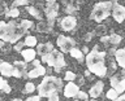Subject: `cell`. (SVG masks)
Listing matches in <instances>:
<instances>
[{
    "mask_svg": "<svg viewBox=\"0 0 125 101\" xmlns=\"http://www.w3.org/2000/svg\"><path fill=\"white\" fill-rule=\"evenodd\" d=\"M69 1H73V0H69Z\"/></svg>",
    "mask_w": 125,
    "mask_h": 101,
    "instance_id": "ee69618b",
    "label": "cell"
},
{
    "mask_svg": "<svg viewBox=\"0 0 125 101\" xmlns=\"http://www.w3.org/2000/svg\"><path fill=\"white\" fill-rule=\"evenodd\" d=\"M112 7L113 3L111 0H105V1L96 3L93 8V12L90 14V18L95 22H102L108 17L109 14H112Z\"/></svg>",
    "mask_w": 125,
    "mask_h": 101,
    "instance_id": "277c9868",
    "label": "cell"
},
{
    "mask_svg": "<svg viewBox=\"0 0 125 101\" xmlns=\"http://www.w3.org/2000/svg\"><path fill=\"white\" fill-rule=\"evenodd\" d=\"M23 45H25V42H23V43H22V42H18L17 44L14 45V50H17V52H21Z\"/></svg>",
    "mask_w": 125,
    "mask_h": 101,
    "instance_id": "836d02e7",
    "label": "cell"
},
{
    "mask_svg": "<svg viewBox=\"0 0 125 101\" xmlns=\"http://www.w3.org/2000/svg\"><path fill=\"white\" fill-rule=\"evenodd\" d=\"M111 87L115 88L119 93L125 92V69L121 74H113L111 76Z\"/></svg>",
    "mask_w": 125,
    "mask_h": 101,
    "instance_id": "8992f818",
    "label": "cell"
},
{
    "mask_svg": "<svg viewBox=\"0 0 125 101\" xmlns=\"http://www.w3.org/2000/svg\"><path fill=\"white\" fill-rule=\"evenodd\" d=\"M112 17L119 23L124 22V19H125V7L121 5V4H117L115 1L113 3V7H112Z\"/></svg>",
    "mask_w": 125,
    "mask_h": 101,
    "instance_id": "ba28073f",
    "label": "cell"
},
{
    "mask_svg": "<svg viewBox=\"0 0 125 101\" xmlns=\"http://www.w3.org/2000/svg\"><path fill=\"white\" fill-rule=\"evenodd\" d=\"M38 52H35L33 48H27V49H22L21 50V56L23 57V60L26 62H33V60H35V56H37Z\"/></svg>",
    "mask_w": 125,
    "mask_h": 101,
    "instance_id": "2e32d148",
    "label": "cell"
},
{
    "mask_svg": "<svg viewBox=\"0 0 125 101\" xmlns=\"http://www.w3.org/2000/svg\"><path fill=\"white\" fill-rule=\"evenodd\" d=\"M42 61L46 62L51 67H55L56 71H60L61 67H65V60H64V54L62 52L53 49L52 52H50L46 56H42Z\"/></svg>",
    "mask_w": 125,
    "mask_h": 101,
    "instance_id": "5b68a950",
    "label": "cell"
},
{
    "mask_svg": "<svg viewBox=\"0 0 125 101\" xmlns=\"http://www.w3.org/2000/svg\"><path fill=\"white\" fill-rule=\"evenodd\" d=\"M117 101H125V93H123L121 96L117 97Z\"/></svg>",
    "mask_w": 125,
    "mask_h": 101,
    "instance_id": "74e56055",
    "label": "cell"
},
{
    "mask_svg": "<svg viewBox=\"0 0 125 101\" xmlns=\"http://www.w3.org/2000/svg\"><path fill=\"white\" fill-rule=\"evenodd\" d=\"M69 53H70V56H72L73 58H77L78 61H82V56H83V52H82V50L77 49V48H73Z\"/></svg>",
    "mask_w": 125,
    "mask_h": 101,
    "instance_id": "603a6c76",
    "label": "cell"
},
{
    "mask_svg": "<svg viewBox=\"0 0 125 101\" xmlns=\"http://www.w3.org/2000/svg\"><path fill=\"white\" fill-rule=\"evenodd\" d=\"M74 10H77V7H74V4H65V13L66 14H72V13H74Z\"/></svg>",
    "mask_w": 125,
    "mask_h": 101,
    "instance_id": "4316f807",
    "label": "cell"
},
{
    "mask_svg": "<svg viewBox=\"0 0 125 101\" xmlns=\"http://www.w3.org/2000/svg\"><path fill=\"white\" fill-rule=\"evenodd\" d=\"M90 74H91V71H90V70L87 69V70H86V71H85V75H86V76H89Z\"/></svg>",
    "mask_w": 125,
    "mask_h": 101,
    "instance_id": "60d3db41",
    "label": "cell"
},
{
    "mask_svg": "<svg viewBox=\"0 0 125 101\" xmlns=\"http://www.w3.org/2000/svg\"><path fill=\"white\" fill-rule=\"evenodd\" d=\"M64 96L68 97V99H72V97H77L78 92H80V85H77L74 83V80L68 82V84L64 87Z\"/></svg>",
    "mask_w": 125,
    "mask_h": 101,
    "instance_id": "30bf717a",
    "label": "cell"
},
{
    "mask_svg": "<svg viewBox=\"0 0 125 101\" xmlns=\"http://www.w3.org/2000/svg\"><path fill=\"white\" fill-rule=\"evenodd\" d=\"M103 87H104L103 82H102V80H98L96 83L94 84L91 88H90V92H89L90 97H93V99L99 97V96L102 95V92H103Z\"/></svg>",
    "mask_w": 125,
    "mask_h": 101,
    "instance_id": "4fadbf2b",
    "label": "cell"
},
{
    "mask_svg": "<svg viewBox=\"0 0 125 101\" xmlns=\"http://www.w3.org/2000/svg\"><path fill=\"white\" fill-rule=\"evenodd\" d=\"M46 67H43V66H35L33 70H30L29 73H27V78H38V76H43L46 74Z\"/></svg>",
    "mask_w": 125,
    "mask_h": 101,
    "instance_id": "ac0fdd59",
    "label": "cell"
},
{
    "mask_svg": "<svg viewBox=\"0 0 125 101\" xmlns=\"http://www.w3.org/2000/svg\"><path fill=\"white\" fill-rule=\"evenodd\" d=\"M56 44H57V47L60 48V50H61L62 53H68V52H70V50L74 48L76 42H74L72 38H69V36H65V35H59Z\"/></svg>",
    "mask_w": 125,
    "mask_h": 101,
    "instance_id": "52a82bcc",
    "label": "cell"
},
{
    "mask_svg": "<svg viewBox=\"0 0 125 101\" xmlns=\"http://www.w3.org/2000/svg\"><path fill=\"white\" fill-rule=\"evenodd\" d=\"M93 35H94V34H91V33H89V34H86V35H85V42H90V40H91V38H93Z\"/></svg>",
    "mask_w": 125,
    "mask_h": 101,
    "instance_id": "8d00e7d4",
    "label": "cell"
},
{
    "mask_svg": "<svg viewBox=\"0 0 125 101\" xmlns=\"http://www.w3.org/2000/svg\"><path fill=\"white\" fill-rule=\"evenodd\" d=\"M46 1H47V3H55L56 0H46Z\"/></svg>",
    "mask_w": 125,
    "mask_h": 101,
    "instance_id": "b9f144b4",
    "label": "cell"
},
{
    "mask_svg": "<svg viewBox=\"0 0 125 101\" xmlns=\"http://www.w3.org/2000/svg\"><path fill=\"white\" fill-rule=\"evenodd\" d=\"M41 95H38V96H31V97H27V101H39V100H41Z\"/></svg>",
    "mask_w": 125,
    "mask_h": 101,
    "instance_id": "d590c367",
    "label": "cell"
},
{
    "mask_svg": "<svg viewBox=\"0 0 125 101\" xmlns=\"http://www.w3.org/2000/svg\"><path fill=\"white\" fill-rule=\"evenodd\" d=\"M26 61L21 62V61H14V69H13V76L14 78H27V74H25L26 71Z\"/></svg>",
    "mask_w": 125,
    "mask_h": 101,
    "instance_id": "8fae6325",
    "label": "cell"
},
{
    "mask_svg": "<svg viewBox=\"0 0 125 101\" xmlns=\"http://www.w3.org/2000/svg\"><path fill=\"white\" fill-rule=\"evenodd\" d=\"M82 52H83V53H86V54L89 53V49H87V47H86V45H83V48H82Z\"/></svg>",
    "mask_w": 125,
    "mask_h": 101,
    "instance_id": "f35d334b",
    "label": "cell"
},
{
    "mask_svg": "<svg viewBox=\"0 0 125 101\" xmlns=\"http://www.w3.org/2000/svg\"><path fill=\"white\" fill-rule=\"evenodd\" d=\"M104 58H105V52H99L98 45L94 47L93 50H90L86 56V66L93 74L96 76H105L107 74V66L104 65Z\"/></svg>",
    "mask_w": 125,
    "mask_h": 101,
    "instance_id": "7a4b0ae2",
    "label": "cell"
},
{
    "mask_svg": "<svg viewBox=\"0 0 125 101\" xmlns=\"http://www.w3.org/2000/svg\"><path fill=\"white\" fill-rule=\"evenodd\" d=\"M35 88H37V87H35L33 83H26L25 84V92L26 93H33L35 91Z\"/></svg>",
    "mask_w": 125,
    "mask_h": 101,
    "instance_id": "4dcf8cb0",
    "label": "cell"
},
{
    "mask_svg": "<svg viewBox=\"0 0 125 101\" xmlns=\"http://www.w3.org/2000/svg\"><path fill=\"white\" fill-rule=\"evenodd\" d=\"M44 13L48 21H55V18L57 17V13H59V4H56V1L47 3L44 7Z\"/></svg>",
    "mask_w": 125,
    "mask_h": 101,
    "instance_id": "9c48e42d",
    "label": "cell"
},
{
    "mask_svg": "<svg viewBox=\"0 0 125 101\" xmlns=\"http://www.w3.org/2000/svg\"><path fill=\"white\" fill-rule=\"evenodd\" d=\"M104 33H105V26H103V25H98V27L95 30H94V35H104Z\"/></svg>",
    "mask_w": 125,
    "mask_h": 101,
    "instance_id": "83f0119b",
    "label": "cell"
},
{
    "mask_svg": "<svg viewBox=\"0 0 125 101\" xmlns=\"http://www.w3.org/2000/svg\"><path fill=\"white\" fill-rule=\"evenodd\" d=\"M27 12H29V13L33 16L34 18H37V19H39V21H42V14L39 13V10L37 9V8L35 7H27Z\"/></svg>",
    "mask_w": 125,
    "mask_h": 101,
    "instance_id": "44dd1931",
    "label": "cell"
},
{
    "mask_svg": "<svg viewBox=\"0 0 125 101\" xmlns=\"http://www.w3.org/2000/svg\"><path fill=\"white\" fill-rule=\"evenodd\" d=\"M120 42H121V36H120V35H117V34L109 35V44H111V45H119Z\"/></svg>",
    "mask_w": 125,
    "mask_h": 101,
    "instance_id": "cb8c5ba5",
    "label": "cell"
},
{
    "mask_svg": "<svg viewBox=\"0 0 125 101\" xmlns=\"http://www.w3.org/2000/svg\"><path fill=\"white\" fill-rule=\"evenodd\" d=\"M111 1H117V0H111Z\"/></svg>",
    "mask_w": 125,
    "mask_h": 101,
    "instance_id": "7bdbcfd3",
    "label": "cell"
},
{
    "mask_svg": "<svg viewBox=\"0 0 125 101\" xmlns=\"http://www.w3.org/2000/svg\"><path fill=\"white\" fill-rule=\"evenodd\" d=\"M62 89V80L60 78H56L53 75L44 76L42 83L38 87V92L42 97H47L48 100H59V92Z\"/></svg>",
    "mask_w": 125,
    "mask_h": 101,
    "instance_id": "6da1fadb",
    "label": "cell"
},
{
    "mask_svg": "<svg viewBox=\"0 0 125 101\" xmlns=\"http://www.w3.org/2000/svg\"><path fill=\"white\" fill-rule=\"evenodd\" d=\"M13 69H14V65L12 66L9 62L3 61L0 64V71H1L3 76H13Z\"/></svg>",
    "mask_w": 125,
    "mask_h": 101,
    "instance_id": "9a60e30c",
    "label": "cell"
},
{
    "mask_svg": "<svg viewBox=\"0 0 125 101\" xmlns=\"http://www.w3.org/2000/svg\"><path fill=\"white\" fill-rule=\"evenodd\" d=\"M77 78V75L74 73H72V71H66L65 73V76H64V79L65 80H68V82H72V80H74Z\"/></svg>",
    "mask_w": 125,
    "mask_h": 101,
    "instance_id": "f1b7e54d",
    "label": "cell"
},
{
    "mask_svg": "<svg viewBox=\"0 0 125 101\" xmlns=\"http://www.w3.org/2000/svg\"><path fill=\"white\" fill-rule=\"evenodd\" d=\"M0 88H1V91L5 92V93H10V91H12L10 85L8 84V82H7L5 79H1V80H0Z\"/></svg>",
    "mask_w": 125,
    "mask_h": 101,
    "instance_id": "d4e9b609",
    "label": "cell"
},
{
    "mask_svg": "<svg viewBox=\"0 0 125 101\" xmlns=\"http://www.w3.org/2000/svg\"><path fill=\"white\" fill-rule=\"evenodd\" d=\"M52 26H53V21H48V19H47V22L41 21L37 25V30L39 33H50L52 30Z\"/></svg>",
    "mask_w": 125,
    "mask_h": 101,
    "instance_id": "e0dca14e",
    "label": "cell"
},
{
    "mask_svg": "<svg viewBox=\"0 0 125 101\" xmlns=\"http://www.w3.org/2000/svg\"><path fill=\"white\" fill-rule=\"evenodd\" d=\"M29 3V0H14L13 1V7H20V5H26Z\"/></svg>",
    "mask_w": 125,
    "mask_h": 101,
    "instance_id": "1f68e13d",
    "label": "cell"
},
{
    "mask_svg": "<svg viewBox=\"0 0 125 101\" xmlns=\"http://www.w3.org/2000/svg\"><path fill=\"white\" fill-rule=\"evenodd\" d=\"M119 95H120V93L117 92L115 88H111V89H108V91H107V93H105V97L109 99V100H117Z\"/></svg>",
    "mask_w": 125,
    "mask_h": 101,
    "instance_id": "7402d4cb",
    "label": "cell"
},
{
    "mask_svg": "<svg viewBox=\"0 0 125 101\" xmlns=\"http://www.w3.org/2000/svg\"><path fill=\"white\" fill-rule=\"evenodd\" d=\"M33 65L34 66H39L41 64H39V61H37V60H33Z\"/></svg>",
    "mask_w": 125,
    "mask_h": 101,
    "instance_id": "ab89813d",
    "label": "cell"
},
{
    "mask_svg": "<svg viewBox=\"0 0 125 101\" xmlns=\"http://www.w3.org/2000/svg\"><path fill=\"white\" fill-rule=\"evenodd\" d=\"M25 45H26V47H30V48H33V47L38 45L37 38L33 36V35H27V36L25 38Z\"/></svg>",
    "mask_w": 125,
    "mask_h": 101,
    "instance_id": "ffe728a7",
    "label": "cell"
},
{
    "mask_svg": "<svg viewBox=\"0 0 125 101\" xmlns=\"http://www.w3.org/2000/svg\"><path fill=\"white\" fill-rule=\"evenodd\" d=\"M76 25H77V19L74 18L73 16H66V17H64L60 22V26L64 31H72L74 27H76Z\"/></svg>",
    "mask_w": 125,
    "mask_h": 101,
    "instance_id": "7c38bea8",
    "label": "cell"
},
{
    "mask_svg": "<svg viewBox=\"0 0 125 101\" xmlns=\"http://www.w3.org/2000/svg\"><path fill=\"white\" fill-rule=\"evenodd\" d=\"M0 30H1V40L7 43H17L20 40V38L23 34H26V29H23L21 26V23H16L13 21L10 22H0Z\"/></svg>",
    "mask_w": 125,
    "mask_h": 101,
    "instance_id": "3957f363",
    "label": "cell"
},
{
    "mask_svg": "<svg viewBox=\"0 0 125 101\" xmlns=\"http://www.w3.org/2000/svg\"><path fill=\"white\" fill-rule=\"evenodd\" d=\"M77 99H80V100H87L89 96H87V93H86V92L80 91V92H78V95H77Z\"/></svg>",
    "mask_w": 125,
    "mask_h": 101,
    "instance_id": "d6a6232c",
    "label": "cell"
},
{
    "mask_svg": "<svg viewBox=\"0 0 125 101\" xmlns=\"http://www.w3.org/2000/svg\"><path fill=\"white\" fill-rule=\"evenodd\" d=\"M55 48L53 45L51 44V43H42V44H38L37 45V52L39 56H46V54H48L50 52H52Z\"/></svg>",
    "mask_w": 125,
    "mask_h": 101,
    "instance_id": "5bb4252c",
    "label": "cell"
},
{
    "mask_svg": "<svg viewBox=\"0 0 125 101\" xmlns=\"http://www.w3.org/2000/svg\"><path fill=\"white\" fill-rule=\"evenodd\" d=\"M20 23H21V26L23 27V29H26V30H29L30 27H33V22L29 21V19H22Z\"/></svg>",
    "mask_w": 125,
    "mask_h": 101,
    "instance_id": "f546056e",
    "label": "cell"
},
{
    "mask_svg": "<svg viewBox=\"0 0 125 101\" xmlns=\"http://www.w3.org/2000/svg\"><path fill=\"white\" fill-rule=\"evenodd\" d=\"M18 14H20V10L16 7H13V8H10V9L7 12L5 16H7V17H9V18H17Z\"/></svg>",
    "mask_w": 125,
    "mask_h": 101,
    "instance_id": "484cf974",
    "label": "cell"
},
{
    "mask_svg": "<svg viewBox=\"0 0 125 101\" xmlns=\"http://www.w3.org/2000/svg\"><path fill=\"white\" fill-rule=\"evenodd\" d=\"M100 42L104 44H109V35H102L100 36Z\"/></svg>",
    "mask_w": 125,
    "mask_h": 101,
    "instance_id": "e575fe53",
    "label": "cell"
},
{
    "mask_svg": "<svg viewBox=\"0 0 125 101\" xmlns=\"http://www.w3.org/2000/svg\"><path fill=\"white\" fill-rule=\"evenodd\" d=\"M115 57H116V61L120 67L125 69V48L115 50Z\"/></svg>",
    "mask_w": 125,
    "mask_h": 101,
    "instance_id": "d6986e66",
    "label": "cell"
}]
</instances>
